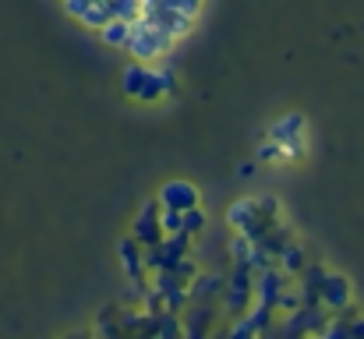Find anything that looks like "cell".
<instances>
[{
    "label": "cell",
    "instance_id": "9c48e42d",
    "mask_svg": "<svg viewBox=\"0 0 364 339\" xmlns=\"http://www.w3.org/2000/svg\"><path fill=\"white\" fill-rule=\"evenodd\" d=\"M152 4H159V0H141V7H152Z\"/></svg>",
    "mask_w": 364,
    "mask_h": 339
},
{
    "label": "cell",
    "instance_id": "7a4b0ae2",
    "mask_svg": "<svg viewBox=\"0 0 364 339\" xmlns=\"http://www.w3.org/2000/svg\"><path fill=\"white\" fill-rule=\"evenodd\" d=\"M159 202H163V209L184 212V209H195V205H198V191H195L191 184H184V181H170V184L159 191Z\"/></svg>",
    "mask_w": 364,
    "mask_h": 339
},
{
    "label": "cell",
    "instance_id": "3957f363",
    "mask_svg": "<svg viewBox=\"0 0 364 339\" xmlns=\"http://www.w3.org/2000/svg\"><path fill=\"white\" fill-rule=\"evenodd\" d=\"M110 18H114V7H110V0H89V7L82 11V18H78V21H85L89 28H103Z\"/></svg>",
    "mask_w": 364,
    "mask_h": 339
},
{
    "label": "cell",
    "instance_id": "8992f818",
    "mask_svg": "<svg viewBox=\"0 0 364 339\" xmlns=\"http://www.w3.org/2000/svg\"><path fill=\"white\" fill-rule=\"evenodd\" d=\"M145 75H149V71H145L141 64H134V68H127V71H124V92L138 99V92H141V85H145Z\"/></svg>",
    "mask_w": 364,
    "mask_h": 339
},
{
    "label": "cell",
    "instance_id": "5b68a950",
    "mask_svg": "<svg viewBox=\"0 0 364 339\" xmlns=\"http://www.w3.org/2000/svg\"><path fill=\"white\" fill-rule=\"evenodd\" d=\"M100 32H103V43H110V46H127V36H131V21L114 14V18H110V21H107V25H103Z\"/></svg>",
    "mask_w": 364,
    "mask_h": 339
},
{
    "label": "cell",
    "instance_id": "ba28073f",
    "mask_svg": "<svg viewBox=\"0 0 364 339\" xmlns=\"http://www.w3.org/2000/svg\"><path fill=\"white\" fill-rule=\"evenodd\" d=\"M163 226H166L170 233L184 230V212H177V209H166V216H163Z\"/></svg>",
    "mask_w": 364,
    "mask_h": 339
},
{
    "label": "cell",
    "instance_id": "6da1fadb",
    "mask_svg": "<svg viewBox=\"0 0 364 339\" xmlns=\"http://www.w3.org/2000/svg\"><path fill=\"white\" fill-rule=\"evenodd\" d=\"M170 46H173V36L163 32L156 21H149V18H141V14L131 21V36H127V46H124V50H131L138 60L163 57V53H170Z\"/></svg>",
    "mask_w": 364,
    "mask_h": 339
},
{
    "label": "cell",
    "instance_id": "52a82bcc",
    "mask_svg": "<svg viewBox=\"0 0 364 339\" xmlns=\"http://www.w3.org/2000/svg\"><path fill=\"white\" fill-rule=\"evenodd\" d=\"M110 7L117 18H127V21H134L141 14V0H110Z\"/></svg>",
    "mask_w": 364,
    "mask_h": 339
},
{
    "label": "cell",
    "instance_id": "277c9868",
    "mask_svg": "<svg viewBox=\"0 0 364 339\" xmlns=\"http://www.w3.org/2000/svg\"><path fill=\"white\" fill-rule=\"evenodd\" d=\"M301 131H304V117H301V113H290V117H283V120L272 127V138H276L279 145H283V141H301V138H297Z\"/></svg>",
    "mask_w": 364,
    "mask_h": 339
}]
</instances>
